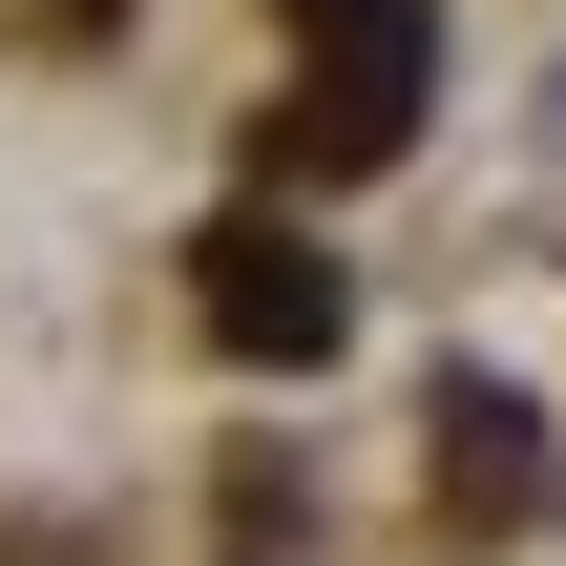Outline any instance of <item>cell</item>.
<instances>
[{"mask_svg": "<svg viewBox=\"0 0 566 566\" xmlns=\"http://www.w3.org/2000/svg\"><path fill=\"white\" fill-rule=\"evenodd\" d=\"M189 294H210V336H231L252 378H315V357L357 336V294H336V252H315V231H273V210H231V231H189Z\"/></svg>", "mask_w": 566, "mask_h": 566, "instance_id": "7a4b0ae2", "label": "cell"}, {"mask_svg": "<svg viewBox=\"0 0 566 566\" xmlns=\"http://www.w3.org/2000/svg\"><path fill=\"white\" fill-rule=\"evenodd\" d=\"M420 84H441V21L420 0H294V105L252 126L294 189H357V168H399L420 147Z\"/></svg>", "mask_w": 566, "mask_h": 566, "instance_id": "6da1fadb", "label": "cell"}, {"mask_svg": "<svg viewBox=\"0 0 566 566\" xmlns=\"http://www.w3.org/2000/svg\"><path fill=\"white\" fill-rule=\"evenodd\" d=\"M441 504H483V525L546 504V420H525L504 378H441Z\"/></svg>", "mask_w": 566, "mask_h": 566, "instance_id": "3957f363", "label": "cell"}]
</instances>
